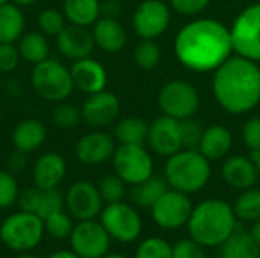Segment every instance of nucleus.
I'll list each match as a JSON object with an SVG mask.
<instances>
[{"instance_id":"obj_37","label":"nucleus","mask_w":260,"mask_h":258,"mask_svg":"<svg viewBox=\"0 0 260 258\" xmlns=\"http://www.w3.org/2000/svg\"><path fill=\"white\" fill-rule=\"evenodd\" d=\"M52 122L59 129H73L82 122L81 108L67 102H61L52 113Z\"/></svg>"},{"instance_id":"obj_46","label":"nucleus","mask_w":260,"mask_h":258,"mask_svg":"<svg viewBox=\"0 0 260 258\" xmlns=\"http://www.w3.org/2000/svg\"><path fill=\"white\" fill-rule=\"evenodd\" d=\"M27 164V160H26V154L23 152H18L15 151L9 158H8V170L12 172V173H18L21 172Z\"/></svg>"},{"instance_id":"obj_30","label":"nucleus","mask_w":260,"mask_h":258,"mask_svg":"<svg viewBox=\"0 0 260 258\" xmlns=\"http://www.w3.org/2000/svg\"><path fill=\"white\" fill-rule=\"evenodd\" d=\"M219 248L221 258H260V246L251 233L239 228Z\"/></svg>"},{"instance_id":"obj_26","label":"nucleus","mask_w":260,"mask_h":258,"mask_svg":"<svg viewBox=\"0 0 260 258\" xmlns=\"http://www.w3.org/2000/svg\"><path fill=\"white\" fill-rule=\"evenodd\" d=\"M26 30V17L20 6L0 5V43H17Z\"/></svg>"},{"instance_id":"obj_33","label":"nucleus","mask_w":260,"mask_h":258,"mask_svg":"<svg viewBox=\"0 0 260 258\" xmlns=\"http://www.w3.org/2000/svg\"><path fill=\"white\" fill-rule=\"evenodd\" d=\"M75 228V224H73V217L61 210V211H56L53 214H50L49 217L44 219V230L46 233L56 239V240H64V239H69L72 231Z\"/></svg>"},{"instance_id":"obj_56","label":"nucleus","mask_w":260,"mask_h":258,"mask_svg":"<svg viewBox=\"0 0 260 258\" xmlns=\"http://www.w3.org/2000/svg\"><path fill=\"white\" fill-rule=\"evenodd\" d=\"M0 75H2V73H0Z\"/></svg>"},{"instance_id":"obj_29","label":"nucleus","mask_w":260,"mask_h":258,"mask_svg":"<svg viewBox=\"0 0 260 258\" xmlns=\"http://www.w3.org/2000/svg\"><path fill=\"white\" fill-rule=\"evenodd\" d=\"M149 123L142 117H125L116 122L113 137L120 144H142L148 140Z\"/></svg>"},{"instance_id":"obj_44","label":"nucleus","mask_w":260,"mask_h":258,"mask_svg":"<svg viewBox=\"0 0 260 258\" xmlns=\"http://www.w3.org/2000/svg\"><path fill=\"white\" fill-rule=\"evenodd\" d=\"M40 198H41V190L35 186L32 187H26L23 190H20L18 199H17V205L21 211H29V213H35L37 214V208L40 204Z\"/></svg>"},{"instance_id":"obj_40","label":"nucleus","mask_w":260,"mask_h":258,"mask_svg":"<svg viewBox=\"0 0 260 258\" xmlns=\"http://www.w3.org/2000/svg\"><path fill=\"white\" fill-rule=\"evenodd\" d=\"M204 128L193 117L180 120V137L183 149H198Z\"/></svg>"},{"instance_id":"obj_11","label":"nucleus","mask_w":260,"mask_h":258,"mask_svg":"<svg viewBox=\"0 0 260 258\" xmlns=\"http://www.w3.org/2000/svg\"><path fill=\"white\" fill-rule=\"evenodd\" d=\"M193 205L189 195L168 189L151 207V217L157 227L166 231H175L187 225Z\"/></svg>"},{"instance_id":"obj_21","label":"nucleus","mask_w":260,"mask_h":258,"mask_svg":"<svg viewBox=\"0 0 260 258\" xmlns=\"http://www.w3.org/2000/svg\"><path fill=\"white\" fill-rule=\"evenodd\" d=\"M221 175L227 186L239 192L254 187L259 181L257 167L253 158L245 155L229 157L221 167Z\"/></svg>"},{"instance_id":"obj_18","label":"nucleus","mask_w":260,"mask_h":258,"mask_svg":"<svg viewBox=\"0 0 260 258\" xmlns=\"http://www.w3.org/2000/svg\"><path fill=\"white\" fill-rule=\"evenodd\" d=\"M55 43L58 52L72 62L91 56L96 47L90 27H81L75 24H67L55 36Z\"/></svg>"},{"instance_id":"obj_47","label":"nucleus","mask_w":260,"mask_h":258,"mask_svg":"<svg viewBox=\"0 0 260 258\" xmlns=\"http://www.w3.org/2000/svg\"><path fill=\"white\" fill-rule=\"evenodd\" d=\"M101 12L105 17H116L120 12V5L117 0H104L101 2Z\"/></svg>"},{"instance_id":"obj_42","label":"nucleus","mask_w":260,"mask_h":258,"mask_svg":"<svg viewBox=\"0 0 260 258\" xmlns=\"http://www.w3.org/2000/svg\"><path fill=\"white\" fill-rule=\"evenodd\" d=\"M21 61L17 43H0V73H12Z\"/></svg>"},{"instance_id":"obj_2","label":"nucleus","mask_w":260,"mask_h":258,"mask_svg":"<svg viewBox=\"0 0 260 258\" xmlns=\"http://www.w3.org/2000/svg\"><path fill=\"white\" fill-rule=\"evenodd\" d=\"M212 91L218 105L235 116L247 114L260 103V67L244 56H230L213 75Z\"/></svg>"},{"instance_id":"obj_52","label":"nucleus","mask_w":260,"mask_h":258,"mask_svg":"<svg viewBox=\"0 0 260 258\" xmlns=\"http://www.w3.org/2000/svg\"><path fill=\"white\" fill-rule=\"evenodd\" d=\"M102 258H126L125 255H122V254H117V252H108L107 255H104Z\"/></svg>"},{"instance_id":"obj_8","label":"nucleus","mask_w":260,"mask_h":258,"mask_svg":"<svg viewBox=\"0 0 260 258\" xmlns=\"http://www.w3.org/2000/svg\"><path fill=\"white\" fill-rule=\"evenodd\" d=\"M99 220L111 240L119 243H133L143 231V222L137 208L123 201L107 204L99 214Z\"/></svg>"},{"instance_id":"obj_41","label":"nucleus","mask_w":260,"mask_h":258,"mask_svg":"<svg viewBox=\"0 0 260 258\" xmlns=\"http://www.w3.org/2000/svg\"><path fill=\"white\" fill-rule=\"evenodd\" d=\"M206 248L193 239H181L172 245V258H207Z\"/></svg>"},{"instance_id":"obj_4","label":"nucleus","mask_w":260,"mask_h":258,"mask_svg":"<svg viewBox=\"0 0 260 258\" xmlns=\"http://www.w3.org/2000/svg\"><path fill=\"white\" fill-rule=\"evenodd\" d=\"M210 176V161L198 149H181L168 157L165 179L169 189L186 195H193L209 184Z\"/></svg>"},{"instance_id":"obj_13","label":"nucleus","mask_w":260,"mask_h":258,"mask_svg":"<svg viewBox=\"0 0 260 258\" xmlns=\"http://www.w3.org/2000/svg\"><path fill=\"white\" fill-rule=\"evenodd\" d=\"M64 204L67 213L76 220L96 219L104 208V201L98 186L85 179L75 181L67 189Z\"/></svg>"},{"instance_id":"obj_22","label":"nucleus","mask_w":260,"mask_h":258,"mask_svg":"<svg viewBox=\"0 0 260 258\" xmlns=\"http://www.w3.org/2000/svg\"><path fill=\"white\" fill-rule=\"evenodd\" d=\"M91 35L94 40V46L105 53L120 52L128 41L126 30L116 17L102 15L91 26Z\"/></svg>"},{"instance_id":"obj_20","label":"nucleus","mask_w":260,"mask_h":258,"mask_svg":"<svg viewBox=\"0 0 260 258\" xmlns=\"http://www.w3.org/2000/svg\"><path fill=\"white\" fill-rule=\"evenodd\" d=\"M67 173L66 158L58 152H44L41 154L32 167V181L34 186L40 190L58 189L64 181Z\"/></svg>"},{"instance_id":"obj_31","label":"nucleus","mask_w":260,"mask_h":258,"mask_svg":"<svg viewBox=\"0 0 260 258\" xmlns=\"http://www.w3.org/2000/svg\"><path fill=\"white\" fill-rule=\"evenodd\" d=\"M232 207L238 220L256 222L260 219V190L256 187L242 190Z\"/></svg>"},{"instance_id":"obj_12","label":"nucleus","mask_w":260,"mask_h":258,"mask_svg":"<svg viewBox=\"0 0 260 258\" xmlns=\"http://www.w3.org/2000/svg\"><path fill=\"white\" fill-rule=\"evenodd\" d=\"M69 239L72 251L81 258H102L110 252L111 237L101 220H78Z\"/></svg>"},{"instance_id":"obj_43","label":"nucleus","mask_w":260,"mask_h":258,"mask_svg":"<svg viewBox=\"0 0 260 258\" xmlns=\"http://www.w3.org/2000/svg\"><path fill=\"white\" fill-rule=\"evenodd\" d=\"M242 140L250 152L260 151V117H250L242 126Z\"/></svg>"},{"instance_id":"obj_27","label":"nucleus","mask_w":260,"mask_h":258,"mask_svg":"<svg viewBox=\"0 0 260 258\" xmlns=\"http://www.w3.org/2000/svg\"><path fill=\"white\" fill-rule=\"evenodd\" d=\"M169 189L165 176H155L152 175L151 178L131 186L129 190V199L133 202L134 207L137 208H145V210H151V207L160 199V196Z\"/></svg>"},{"instance_id":"obj_6","label":"nucleus","mask_w":260,"mask_h":258,"mask_svg":"<svg viewBox=\"0 0 260 258\" xmlns=\"http://www.w3.org/2000/svg\"><path fill=\"white\" fill-rule=\"evenodd\" d=\"M44 220L29 211L9 214L0 225V240L11 251L27 252L35 249L44 236Z\"/></svg>"},{"instance_id":"obj_51","label":"nucleus","mask_w":260,"mask_h":258,"mask_svg":"<svg viewBox=\"0 0 260 258\" xmlns=\"http://www.w3.org/2000/svg\"><path fill=\"white\" fill-rule=\"evenodd\" d=\"M251 158H253V161H254V164H256V167H257V173H259V179H260V151L259 152H251V155H250Z\"/></svg>"},{"instance_id":"obj_15","label":"nucleus","mask_w":260,"mask_h":258,"mask_svg":"<svg viewBox=\"0 0 260 258\" xmlns=\"http://www.w3.org/2000/svg\"><path fill=\"white\" fill-rule=\"evenodd\" d=\"M82 120L91 128H105L114 123L120 114V100L119 97L108 91L107 88L93 94L84 100L81 106Z\"/></svg>"},{"instance_id":"obj_34","label":"nucleus","mask_w":260,"mask_h":258,"mask_svg":"<svg viewBox=\"0 0 260 258\" xmlns=\"http://www.w3.org/2000/svg\"><path fill=\"white\" fill-rule=\"evenodd\" d=\"M38 29L46 36H56L69 23L64 17V12L56 8H46L38 14L37 18Z\"/></svg>"},{"instance_id":"obj_5","label":"nucleus","mask_w":260,"mask_h":258,"mask_svg":"<svg viewBox=\"0 0 260 258\" xmlns=\"http://www.w3.org/2000/svg\"><path fill=\"white\" fill-rule=\"evenodd\" d=\"M30 87L40 99L50 103L66 102L75 91L70 67L50 56L32 67Z\"/></svg>"},{"instance_id":"obj_23","label":"nucleus","mask_w":260,"mask_h":258,"mask_svg":"<svg viewBox=\"0 0 260 258\" xmlns=\"http://www.w3.org/2000/svg\"><path fill=\"white\" fill-rule=\"evenodd\" d=\"M47 138V128L40 119H23L20 120L11 135L15 151L26 155L38 151Z\"/></svg>"},{"instance_id":"obj_55","label":"nucleus","mask_w":260,"mask_h":258,"mask_svg":"<svg viewBox=\"0 0 260 258\" xmlns=\"http://www.w3.org/2000/svg\"><path fill=\"white\" fill-rule=\"evenodd\" d=\"M0 125H2V109H0Z\"/></svg>"},{"instance_id":"obj_1","label":"nucleus","mask_w":260,"mask_h":258,"mask_svg":"<svg viewBox=\"0 0 260 258\" xmlns=\"http://www.w3.org/2000/svg\"><path fill=\"white\" fill-rule=\"evenodd\" d=\"M177 59L192 71H215L233 50L230 27L213 18H197L184 24L174 43Z\"/></svg>"},{"instance_id":"obj_48","label":"nucleus","mask_w":260,"mask_h":258,"mask_svg":"<svg viewBox=\"0 0 260 258\" xmlns=\"http://www.w3.org/2000/svg\"><path fill=\"white\" fill-rule=\"evenodd\" d=\"M49 258H81L78 254H75L73 251H66V249H61V251H55Z\"/></svg>"},{"instance_id":"obj_53","label":"nucleus","mask_w":260,"mask_h":258,"mask_svg":"<svg viewBox=\"0 0 260 258\" xmlns=\"http://www.w3.org/2000/svg\"><path fill=\"white\" fill-rule=\"evenodd\" d=\"M17 258H40L37 257V255H34V254H29V252H20V255Z\"/></svg>"},{"instance_id":"obj_24","label":"nucleus","mask_w":260,"mask_h":258,"mask_svg":"<svg viewBox=\"0 0 260 258\" xmlns=\"http://www.w3.org/2000/svg\"><path fill=\"white\" fill-rule=\"evenodd\" d=\"M233 148V134L222 125H212L204 128L198 151L209 160L218 161L225 158Z\"/></svg>"},{"instance_id":"obj_49","label":"nucleus","mask_w":260,"mask_h":258,"mask_svg":"<svg viewBox=\"0 0 260 258\" xmlns=\"http://www.w3.org/2000/svg\"><path fill=\"white\" fill-rule=\"evenodd\" d=\"M251 236L253 239L256 240V243L260 246V219H257L256 222H253V227H251Z\"/></svg>"},{"instance_id":"obj_19","label":"nucleus","mask_w":260,"mask_h":258,"mask_svg":"<svg viewBox=\"0 0 260 258\" xmlns=\"http://www.w3.org/2000/svg\"><path fill=\"white\" fill-rule=\"evenodd\" d=\"M70 73L75 84V90H79L87 96L107 88L108 73L102 62L91 56L73 61L70 65Z\"/></svg>"},{"instance_id":"obj_35","label":"nucleus","mask_w":260,"mask_h":258,"mask_svg":"<svg viewBox=\"0 0 260 258\" xmlns=\"http://www.w3.org/2000/svg\"><path fill=\"white\" fill-rule=\"evenodd\" d=\"M134 258H172V245L158 236L148 237L139 243Z\"/></svg>"},{"instance_id":"obj_25","label":"nucleus","mask_w":260,"mask_h":258,"mask_svg":"<svg viewBox=\"0 0 260 258\" xmlns=\"http://www.w3.org/2000/svg\"><path fill=\"white\" fill-rule=\"evenodd\" d=\"M69 24L91 27L101 17V0H64L62 9Z\"/></svg>"},{"instance_id":"obj_28","label":"nucleus","mask_w":260,"mask_h":258,"mask_svg":"<svg viewBox=\"0 0 260 258\" xmlns=\"http://www.w3.org/2000/svg\"><path fill=\"white\" fill-rule=\"evenodd\" d=\"M17 47L20 52V56L27 64H38L43 62L50 56V44L47 36L40 30H30L24 32L21 38L17 41Z\"/></svg>"},{"instance_id":"obj_9","label":"nucleus","mask_w":260,"mask_h":258,"mask_svg":"<svg viewBox=\"0 0 260 258\" xmlns=\"http://www.w3.org/2000/svg\"><path fill=\"white\" fill-rule=\"evenodd\" d=\"M232 43L236 55L260 62V2L247 6L235 18L232 27Z\"/></svg>"},{"instance_id":"obj_10","label":"nucleus","mask_w":260,"mask_h":258,"mask_svg":"<svg viewBox=\"0 0 260 258\" xmlns=\"http://www.w3.org/2000/svg\"><path fill=\"white\" fill-rule=\"evenodd\" d=\"M111 161L114 173L126 186H136L154 175V160L142 144H120Z\"/></svg>"},{"instance_id":"obj_45","label":"nucleus","mask_w":260,"mask_h":258,"mask_svg":"<svg viewBox=\"0 0 260 258\" xmlns=\"http://www.w3.org/2000/svg\"><path fill=\"white\" fill-rule=\"evenodd\" d=\"M212 0H171L172 9L181 15H197L203 12Z\"/></svg>"},{"instance_id":"obj_16","label":"nucleus","mask_w":260,"mask_h":258,"mask_svg":"<svg viewBox=\"0 0 260 258\" xmlns=\"http://www.w3.org/2000/svg\"><path fill=\"white\" fill-rule=\"evenodd\" d=\"M116 140L104 131H91L82 135L75 146L78 161L87 166H99L113 158L116 152Z\"/></svg>"},{"instance_id":"obj_17","label":"nucleus","mask_w":260,"mask_h":258,"mask_svg":"<svg viewBox=\"0 0 260 258\" xmlns=\"http://www.w3.org/2000/svg\"><path fill=\"white\" fill-rule=\"evenodd\" d=\"M148 146L152 152L160 157H171L181 151V137H180V120L160 116L151 125L148 131Z\"/></svg>"},{"instance_id":"obj_7","label":"nucleus","mask_w":260,"mask_h":258,"mask_svg":"<svg viewBox=\"0 0 260 258\" xmlns=\"http://www.w3.org/2000/svg\"><path fill=\"white\" fill-rule=\"evenodd\" d=\"M157 103L163 116L184 120L198 113L201 99L193 84L183 79H174L161 85Z\"/></svg>"},{"instance_id":"obj_54","label":"nucleus","mask_w":260,"mask_h":258,"mask_svg":"<svg viewBox=\"0 0 260 258\" xmlns=\"http://www.w3.org/2000/svg\"><path fill=\"white\" fill-rule=\"evenodd\" d=\"M6 2H9V0H0V5H3V3H6Z\"/></svg>"},{"instance_id":"obj_36","label":"nucleus","mask_w":260,"mask_h":258,"mask_svg":"<svg viewBox=\"0 0 260 258\" xmlns=\"http://www.w3.org/2000/svg\"><path fill=\"white\" fill-rule=\"evenodd\" d=\"M99 193L102 196L104 204H114L125 199L126 195V184L120 179L116 173L104 176L98 184Z\"/></svg>"},{"instance_id":"obj_32","label":"nucleus","mask_w":260,"mask_h":258,"mask_svg":"<svg viewBox=\"0 0 260 258\" xmlns=\"http://www.w3.org/2000/svg\"><path fill=\"white\" fill-rule=\"evenodd\" d=\"M134 62L143 70H154L161 61V49L155 40H140L134 47Z\"/></svg>"},{"instance_id":"obj_3","label":"nucleus","mask_w":260,"mask_h":258,"mask_svg":"<svg viewBox=\"0 0 260 258\" xmlns=\"http://www.w3.org/2000/svg\"><path fill=\"white\" fill-rule=\"evenodd\" d=\"M186 227L189 237L204 248H219L238 230V217L229 202L206 199L193 207Z\"/></svg>"},{"instance_id":"obj_50","label":"nucleus","mask_w":260,"mask_h":258,"mask_svg":"<svg viewBox=\"0 0 260 258\" xmlns=\"http://www.w3.org/2000/svg\"><path fill=\"white\" fill-rule=\"evenodd\" d=\"M9 2L14 3V5H17V6H20V8H27V6L35 5L38 0H9Z\"/></svg>"},{"instance_id":"obj_39","label":"nucleus","mask_w":260,"mask_h":258,"mask_svg":"<svg viewBox=\"0 0 260 258\" xmlns=\"http://www.w3.org/2000/svg\"><path fill=\"white\" fill-rule=\"evenodd\" d=\"M66 208L64 204V195L58 189H50V190H41V198L40 204L37 208V214L44 220L50 214L61 211Z\"/></svg>"},{"instance_id":"obj_38","label":"nucleus","mask_w":260,"mask_h":258,"mask_svg":"<svg viewBox=\"0 0 260 258\" xmlns=\"http://www.w3.org/2000/svg\"><path fill=\"white\" fill-rule=\"evenodd\" d=\"M18 195H20V187L14 173L9 172L8 169L0 170V210H6L15 205Z\"/></svg>"},{"instance_id":"obj_14","label":"nucleus","mask_w":260,"mask_h":258,"mask_svg":"<svg viewBox=\"0 0 260 258\" xmlns=\"http://www.w3.org/2000/svg\"><path fill=\"white\" fill-rule=\"evenodd\" d=\"M171 24V8L163 0H143L133 14V29L142 40H155Z\"/></svg>"}]
</instances>
